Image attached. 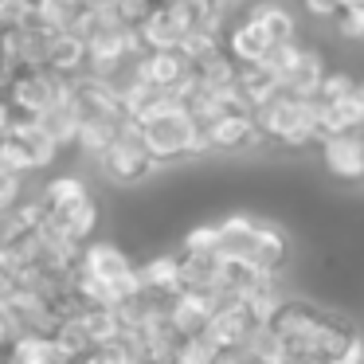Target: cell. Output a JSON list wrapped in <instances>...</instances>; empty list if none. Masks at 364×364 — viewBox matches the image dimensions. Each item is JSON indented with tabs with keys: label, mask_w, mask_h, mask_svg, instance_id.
Returning a JSON list of instances; mask_svg holds the SVG:
<instances>
[{
	"label": "cell",
	"mask_w": 364,
	"mask_h": 364,
	"mask_svg": "<svg viewBox=\"0 0 364 364\" xmlns=\"http://www.w3.org/2000/svg\"><path fill=\"white\" fill-rule=\"evenodd\" d=\"M4 90H9L16 114H36L40 118V114L55 110V106H63L71 98V79L48 63H28V67H16L4 79Z\"/></svg>",
	"instance_id": "obj_6"
},
{
	"label": "cell",
	"mask_w": 364,
	"mask_h": 364,
	"mask_svg": "<svg viewBox=\"0 0 364 364\" xmlns=\"http://www.w3.org/2000/svg\"><path fill=\"white\" fill-rule=\"evenodd\" d=\"M223 51H228L239 67L262 63V59H270V51H274V40H270L267 24H262L255 12H247V16L231 20V24L223 28Z\"/></svg>",
	"instance_id": "obj_11"
},
{
	"label": "cell",
	"mask_w": 364,
	"mask_h": 364,
	"mask_svg": "<svg viewBox=\"0 0 364 364\" xmlns=\"http://www.w3.org/2000/svg\"><path fill=\"white\" fill-rule=\"evenodd\" d=\"M43 223H48L51 231H59V235L75 239V243H87L98 231V204H95L90 192L71 196V200H63V204H48V220Z\"/></svg>",
	"instance_id": "obj_12"
},
{
	"label": "cell",
	"mask_w": 364,
	"mask_h": 364,
	"mask_svg": "<svg viewBox=\"0 0 364 364\" xmlns=\"http://www.w3.org/2000/svg\"><path fill=\"white\" fill-rule=\"evenodd\" d=\"M247 360H262V364H290V348H286L282 333L274 325H259L247 345Z\"/></svg>",
	"instance_id": "obj_22"
},
{
	"label": "cell",
	"mask_w": 364,
	"mask_h": 364,
	"mask_svg": "<svg viewBox=\"0 0 364 364\" xmlns=\"http://www.w3.org/2000/svg\"><path fill=\"white\" fill-rule=\"evenodd\" d=\"M12 360L51 364V360H71V356H67V348L59 345L55 333H16V341H12Z\"/></svg>",
	"instance_id": "obj_18"
},
{
	"label": "cell",
	"mask_w": 364,
	"mask_h": 364,
	"mask_svg": "<svg viewBox=\"0 0 364 364\" xmlns=\"http://www.w3.org/2000/svg\"><path fill=\"white\" fill-rule=\"evenodd\" d=\"M267 274V270L251 267L247 259H231V255H220V262H215V278H212V290L223 294V298H243L247 290H251L259 278Z\"/></svg>",
	"instance_id": "obj_15"
},
{
	"label": "cell",
	"mask_w": 364,
	"mask_h": 364,
	"mask_svg": "<svg viewBox=\"0 0 364 364\" xmlns=\"http://www.w3.org/2000/svg\"><path fill=\"white\" fill-rule=\"evenodd\" d=\"M353 75H345V71H329L321 79V87H317V102H341V98L353 90Z\"/></svg>",
	"instance_id": "obj_25"
},
{
	"label": "cell",
	"mask_w": 364,
	"mask_h": 364,
	"mask_svg": "<svg viewBox=\"0 0 364 364\" xmlns=\"http://www.w3.org/2000/svg\"><path fill=\"white\" fill-rule=\"evenodd\" d=\"M16 337V329H12V321H9V314L0 309V341H12Z\"/></svg>",
	"instance_id": "obj_30"
},
{
	"label": "cell",
	"mask_w": 364,
	"mask_h": 364,
	"mask_svg": "<svg viewBox=\"0 0 364 364\" xmlns=\"http://www.w3.org/2000/svg\"><path fill=\"white\" fill-rule=\"evenodd\" d=\"M0 239H4V212H0Z\"/></svg>",
	"instance_id": "obj_31"
},
{
	"label": "cell",
	"mask_w": 364,
	"mask_h": 364,
	"mask_svg": "<svg viewBox=\"0 0 364 364\" xmlns=\"http://www.w3.org/2000/svg\"><path fill=\"white\" fill-rule=\"evenodd\" d=\"M239 90H243V98L259 110L262 102H270V98L282 90V82H278V71L262 59V63H243L239 67Z\"/></svg>",
	"instance_id": "obj_19"
},
{
	"label": "cell",
	"mask_w": 364,
	"mask_h": 364,
	"mask_svg": "<svg viewBox=\"0 0 364 364\" xmlns=\"http://www.w3.org/2000/svg\"><path fill=\"white\" fill-rule=\"evenodd\" d=\"M122 122H126V114H106V118H82L79 122V137H75V149L82 153V157L98 161L106 149L114 145V137H118Z\"/></svg>",
	"instance_id": "obj_16"
},
{
	"label": "cell",
	"mask_w": 364,
	"mask_h": 364,
	"mask_svg": "<svg viewBox=\"0 0 364 364\" xmlns=\"http://www.w3.org/2000/svg\"><path fill=\"white\" fill-rule=\"evenodd\" d=\"M20 267H24V259L16 255V247L0 239V294H9L12 286H16V278H20Z\"/></svg>",
	"instance_id": "obj_24"
},
{
	"label": "cell",
	"mask_w": 364,
	"mask_h": 364,
	"mask_svg": "<svg viewBox=\"0 0 364 364\" xmlns=\"http://www.w3.org/2000/svg\"><path fill=\"white\" fill-rule=\"evenodd\" d=\"M141 270V286L153 294H165V298H173V294H181V259L176 255H157V259H149Z\"/></svg>",
	"instance_id": "obj_20"
},
{
	"label": "cell",
	"mask_w": 364,
	"mask_h": 364,
	"mask_svg": "<svg viewBox=\"0 0 364 364\" xmlns=\"http://www.w3.org/2000/svg\"><path fill=\"white\" fill-rule=\"evenodd\" d=\"M267 63L278 71V82H282V90H290V95H301V98H317V87H321V79L329 75L325 59L317 55V51L301 48L298 40L278 43V48L270 51Z\"/></svg>",
	"instance_id": "obj_9"
},
{
	"label": "cell",
	"mask_w": 364,
	"mask_h": 364,
	"mask_svg": "<svg viewBox=\"0 0 364 364\" xmlns=\"http://www.w3.org/2000/svg\"><path fill=\"white\" fill-rule=\"evenodd\" d=\"M20 196H24V173H12V168L0 165V212L16 208Z\"/></svg>",
	"instance_id": "obj_26"
},
{
	"label": "cell",
	"mask_w": 364,
	"mask_h": 364,
	"mask_svg": "<svg viewBox=\"0 0 364 364\" xmlns=\"http://www.w3.org/2000/svg\"><path fill=\"white\" fill-rule=\"evenodd\" d=\"M16 118V106H12V98H9V90H4V82H0V134L9 129V122Z\"/></svg>",
	"instance_id": "obj_29"
},
{
	"label": "cell",
	"mask_w": 364,
	"mask_h": 364,
	"mask_svg": "<svg viewBox=\"0 0 364 364\" xmlns=\"http://www.w3.org/2000/svg\"><path fill=\"white\" fill-rule=\"evenodd\" d=\"M87 59H90L87 36H79V32H55V36H51L48 67H55L59 75H67V79H75V75H87Z\"/></svg>",
	"instance_id": "obj_17"
},
{
	"label": "cell",
	"mask_w": 364,
	"mask_h": 364,
	"mask_svg": "<svg viewBox=\"0 0 364 364\" xmlns=\"http://www.w3.org/2000/svg\"><path fill=\"white\" fill-rule=\"evenodd\" d=\"M333 24H337V32L345 36V40L364 43V9H341L337 16H333Z\"/></svg>",
	"instance_id": "obj_28"
},
{
	"label": "cell",
	"mask_w": 364,
	"mask_h": 364,
	"mask_svg": "<svg viewBox=\"0 0 364 364\" xmlns=\"http://www.w3.org/2000/svg\"><path fill=\"white\" fill-rule=\"evenodd\" d=\"M215 228H220L215 251L231 255V259H247L251 267L267 270V274H278L294 255L290 235H286L278 223L255 220V215H228V220H220Z\"/></svg>",
	"instance_id": "obj_2"
},
{
	"label": "cell",
	"mask_w": 364,
	"mask_h": 364,
	"mask_svg": "<svg viewBox=\"0 0 364 364\" xmlns=\"http://www.w3.org/2000/svg\"><path fill=\"white\" fill-rule=\"evenodd\" d=\"M36 16V0H0V32L24 28Z\"/></svg>",
	"instance_id": "obj_23"
},
{
	"label": "cell",
	"mask_w": 364,
	"mask_h": 364,
	"mask_svg": "<svg viewBox=\"0 0 364 364\" xmlns=\"http://www.w3.org/2000/svg\"><path fill=\"white\" fill-rule=\"evenodd\" d=\"M262 137L278 145H309L317 141V98H301L290 90H278L270 102L255 110Z\"/></svg>",
	"instance_id": "obj_5"
},
{
	"label": "cell",
	"mask_w": 364,
	"mask_h": 364,
	"mask_svg": "<svg viewBox=\"0 0 364 364\" xmlns=\"http://www.w3.org/2000/svg\"><path fill=\"white\" fill-rule=\"evenodd\" d=\"M137 122H141V134H145V141H149L153 157H157L161 165L212 149L208 137H204L200 118L192 114L188 102H181V98H168L165 106H157L153 114H145V118H137Z\"/></svg>",
	"instance_id": "obj_3"
},
{
	"label": "cell",
	"mask_w": 364,
	"mask_h": 364,
	"mask_svg": "<svg viewBox=\"0 0 364 364\" xmlns=\"http://www.w3.org/2000/svg\"><path fill=\"white\" fill-rule=\"evenodd\" d=\"M200 126H204V137L212 149H247L262 137L251 110H231V114H220V118L200 122Z\"/></svg>",
	"instance_id": "obj_14"
},
{
	"label": "cell",
	"mask_w": 364,
	"mask_h": 364,
	"mask_svg": "<svg viewBox=\"0 0 364 364\" xmlns=\"http://www.w3.org/2000/svg\"><path fill=\"white\" fill-rule=\"evenodd\" d=\"M137 28H141V40L149 43V48H176V43L196 28V16L188 12L184 0H157L153 12Z\"/></svg>",
	"instance_id": "obj_10"
},
{
	"label": "cell",
	"mask_w": 364,
	"mask_h": 364,
	"mask_svg": "<svg viewBox=\"0 0 364 364\" xmlns=\"http://www.w3.org/2000/svg\"><path fill=\"white\" fill-rule=\"evenodd\" d=\"M317 145H321V161H325V168H329V176H337V181H345V184L364 181V137L356 134V129L333 134Z\"/></svg>",
	"instance_id": "obj_13"
},
{
	"label": "cell",
	"mask_w": 364,
	"mask_h": 364,
	"mask_svg": "<svg viewBox=\"0 0 364 364\" xmlns=\"http://www.w3.org/2000/svg\"><path fill=\"white\" fill-rule=\"evenodd\" d=\"M267 325H274L282 333L290 360H317V364H356L364 360V337L345 314L317 301H294L286 298V306L270 317Z\"/></svg>",
	"instance_id": "obj_1"
},
{
	"label": "cell",
	"mask_w": 364,
	"mask_h": 364,
	"mask_svg": "<svg viewBox=\"0 0 364 364\" xmlns=\"http://www.w3.org/2000/svg\"><path fill=\"white\" fill-rule=\"evenodd\" d=\"M157 165H161V161L153 157L149 141H145L141 122L126 114V122H122L114 145L98 157L102 176H110V181H118V184H137V181H145V176H153V168H157Z\"/></svg>",
	"instance_id": "obj_7"
},
{
	"label": "cell",
	"mask_w": 364,
	"mask_h": 364,
	"mask_svg": "<svg viewBox=\"0 0 364 364\" xmlns=\"http://www.w3.org/2000/svg\"><path fill=\"white\" fill-rule=\"evenodd\" d=\"M255 16L267 24V32H270V40H274V48L278 43H290V40H298V20H294V12L286 9V4H278V0H262V4H255Z\"/></svg>",
	"instance_id": "obj_21"
},
{
	"label": "cell",
	"mask_w": 364,
	"mask_h": 364,
	"mask_svg": "<svg viewBox=\"0 0 364 364\" xmlns=\"http://www.w3.org/2000/svg\"><path fill=\"white\" fill-rule=\"evenodd\" d=\"M59 157V141L36 114H16L0 134V165L12 173H40Z\"/></svg>",
	"instance_id": "obj_4"
},
{
	"label": "cell",
	"mask_w": 364,
	"mask_h": 364,
	"mask_svg": "<svg viewBox=\"0 0 364 364\" xmlns=\"http://www.w3.org/2000/svg\"><path fill=\"white\" fill-rule=\"evenodd\" d=\"M259 325L262 321L247 306V298H223L212 325H208V333H204L215 348V360H247V345H251Z\"/></svg>",
	"instance_id": "obj_8"
},
{
	"label": "cell",
	"mask_w": 364,
	"mask_h": 364,
	"mask_svg": "<svg viewBox=\"0 0 364 364\" xmlns=\"http://www.w3.org/2000/svg\"><path fill=\"white\" fill-rule=\"evenodd\" d=\"M153 4H157V0H114V20L137 28V24H141V20L153 12Z\"/></svg>",
	"instance_id": "obj_27"
}]
</instances>
